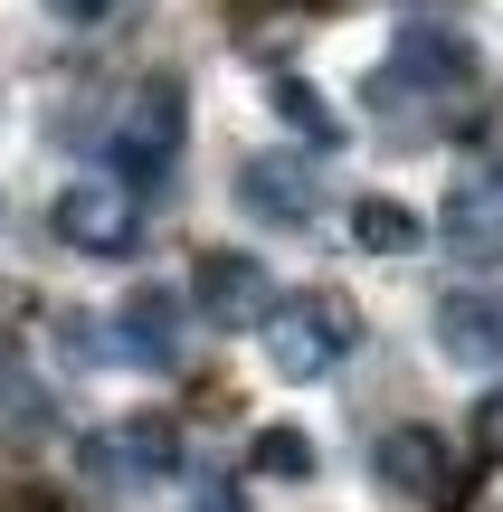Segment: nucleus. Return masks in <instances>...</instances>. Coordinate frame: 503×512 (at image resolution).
<instances>
[{"instance_id":"nucleus-1","label":"nucleus","mask_w":503,"mask_h":512,"mask_svg":"<svg viewBox=\"0 0 503 512\" xmlns=\"http://www.w3.org/2000/svg\"><path fill=\"white\" fill-rule=\"evenodd\" d=\"M181 143H190L181 76H143V86L114 105V124H105V171L133 190V200H162L171 171H181Z\"/></svg>"},{"instance_id":"nucleus-2","label":"nucleus","mask_w":503,"mask_h":512,"mask_svg":"<svg viewBox=\"0 0 503 512\" xmlns=\"http://www.w3.org/2000/svg\"><path fill=\"white\" fill-rule=\"evenodd\" d=\"M257 332H266V370L276 380H323V370H342L361 351V304L333 285H295L266 304Z\"/></svg>"},{"instance_id":"nucleus-3","label":"nucleus","mask_w":503,"mask_h":512,"mask_svg":"<svg viewBox=\"0 0 503 512\" xmlns=\"http://www.w3.org/2000/svg\"><path fill=\"white\" fill-rule=\"evenodd\" d=\"M190 323H200V304H190V285H162V275H143V285L114 304V361L152 370V380H171V370L190 361Z\"/></svg>"},{"instance_id":"nucleus-4","label":"nucleus","mask_w":503,"mask_h":512,"mask_svg":"<svg viewBox=\"0 0 503 512\" xmlns=\"http://www.w3.org/2000/svg\"><path fill=\"white\" fill-rule=\"evenodd\" d=\"M48 228H57L67 256H105V266H114V256L143 247V200H133L114 171H86V181H67L48 200Z\"/></svg>"},{"instance_id":"nucleus-5","label":"nucleus","mask_w":503,"mask_h":512,"mask_svg":"<svg viewBox=\"0 0 503 512\" xmlns=\"http://www.w3.org/2000/svg\"><path fill=\"white\" fill-rule=\"evenodd\" d=\"M86 475L95 484H114V494H152V484H171L181 475V427L171 418H114L105 437H86Z\"/></svg>"},{"instance_id":"nucleus-6","label":"nucleus","mask_w":503,"mask_h":512,"mask_svg":"<svg viewBox=\"0 0 503 512\" xmlns=\"http://www.w3.org/2000/svg\"><path fill=\"white\" fill-rule=\"evenodd\" d=\"M390 67L409 76V86H428L437 105H456V95L485 86V48H475V29H447V19H399Z\"/></svg>"},{"instance_id":"nucleus-7","label":"nucleus","mask_w":503,"mask_h":512,"mask_svg":"<svg viewBox=\"0 0 503 512\" xmlns=\"http://www.w3.org/2000/svg\"><path fill=\"white\" fill-rule=\"evenodd\" d=\"M238 209L257 228H304L323 209V162L314 152H247L238 162Z\"/></svg>"},{"instance_id":"nucleus-8","label":"nucleus","mask_w":503,"mask_h":512,"mask_svg":"<svg viewBox=\"0 0 503 512\" xmlns=\"http://www.w3.org/2000/svg\"><path fill=\"white\" fill-rule=\"evenodd\" d=\"M190 304H200V323L247 332V323H266L276 285H266L257 256H238V247H200V266H190Z\"/></svg>"},{"instance_id":"nucleus-9","label":"nucleus","mask_w":503,"mask_h":512,"mask_svg":"<svg viewBox=\"0 0 503 512\" xmlns=\"http://www.w3.org/2000/svg\"><path fill=\"white\" fill-rule=\"evenodd\" d=\"M437 238H447V256H466L475 275L503 266V171H475V181L447 190V209H437Z\"/></svg>"},{"instance_id":"nucleus-10","label":"nucleus","mask_w":503,"mask_h":512,"mask_svg":"<svg viewBox=\"0 0 503 512\" xmlns=\"http://www.w3.org/2000/svg\"><path fill=\"white\" fill-rule=\"evenodd\" d=\"M437 351H447L456 370H503V285L437 294Z\"/></svg>"},{"instance_id":"nucleus-11","label":"nucleus","mask_w":503,"mask_h":512,"mask_svg":"<svg viewBox=\"0 0 503 512\" xmlns=\"http://www.w3.org/2000/svg\"><path fill=\"white\" fill-rule=\"evenodd\" d=\"M371 465H380V484H390V503H437L447 494V446H437V427H390Z\"/></svg>"},{"instance_id":"nucleus-12","label":"nucleus","mask_w":503,"mask_h":512,"mask_svg":"<svg viewBox=\"0 0 503 512\" xmlns=\"http://www.w3.org/2000/svg\"><path fill=\"white\" fill-rule=\"evenodd\" d=\"M418 238H428V228H418L409 200H361L352 209V247L361 256H418Z\"/></svg>"},{"instance_id":"nucleus-13","label":"nucleus","mask_w":503,"mask_h":512,"mask_svg":"<svg viewBox=\"0 0 503 512\" xmlns=\"http://www.w3.org/2000/svg\"><path fill=\"white\" fill-rule=\"evenodd\" d=\"M361 95L390 114V133H399V143H428V133H437V114H428L437 95H428V86H409L399 67H371V86H361Z\"/></svg>"},{"instance_id":"nucleus-14","label":"nucleus","mask_w":503,"mask_h":512,"mask_svg":"<svg viewBox=\"0 0 503 512\" xmlns=\"http://www.w3.org/2000/svg\"><path fill=\"white\" fill-rule=\"evenodd\" d=\"M276 114H285V124H295L314 152H342V133H352V124H342V114L323 105L314 86H304V76H276Z\"/></svg>"},{"instance_id":"nucleus-15","label":"nucleus","mask_w":503,"mask_h":512,"mask_svg":"<svg viewBox=\"0 0 503 512\" xmlns=\"http://www.w3.org/2000/svg\"><path fill=\"white\" fill-rule=\"evenodd\" d=\"M247 475H276V484H304V475H314V446H304L295 427H257V437H247Z\"/></svg>"},{"instance_id":"nucleus-16","label":"nucleus","mask_w":503,"mask_h":512,"mask_svg":"<svg viewBox=\"0 0 503 512\" xmlns=\"http://www.w3.org/2000/svg\"><path fill=\"white\" fill-rule=\"evenodd\" d=\"M466 465H475V475H494V465H503V380L475 399V418H466Z\"/></svg>"},{"instance_id":"nucleus-17","label":"nucleus","mask_w":503,"mask_h":512,"mask_svg":"<svg viewBox=\"0 0 503 512\" xmlns=\"http://www.w3.org/2000/svg\"><path fill=\"white\" fill-rule=\"evenodd\" d=\"M181 512H247V494H238V484H190Z\"/></svg>"},{"instance_id":"nucleus-18","label":"nucleus","mask_w":503,"mask_h":512,"mask_svg":"<svg viewBox=\"0 0 503 512\" xmlns=\"http://www.w3.org/2000/svg\"><path fill=\"white\" fill-rule=\"evenodd\" d=\"M48 10L67 19V29H95V19H114V10H124V0H48Z\"/></svg>"}]
</instances>
